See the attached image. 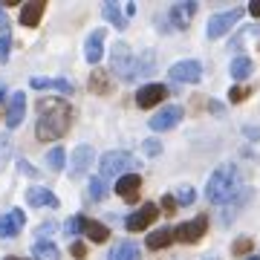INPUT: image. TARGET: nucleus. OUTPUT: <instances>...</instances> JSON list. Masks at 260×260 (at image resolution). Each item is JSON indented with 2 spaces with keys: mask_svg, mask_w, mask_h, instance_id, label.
<instances>
[{
  "mask_svg": "<svg viewBox=\"0 0 260 260\" xmlns=\"http://www.w3.org/2000/svg\"><path fill=\"white\" fill-rule=\"evenodd\" d=\"M249 249H251V240H249V237H243V240L234 243V254H246Z\"/></svg>",
  "mask_w": 260,
  "mask_h": 260,
  "instance_id": "nucleus-37",
  "label": "nucleus"
},
{
  "mask_svg": "<svg viewBox=\"0 0 260 260\" xmlns=\"http://www.w3.org/2000/svg\"><path fill=\"white\" fill-rule=\"evenodd\" d=\"M73 121V110L64 99H41L38 102V124L35 133L41 142H55L61 139Z\"/></svg>",
  "mask_w": 260,
  "mask_h": 260,
  "instance_id": "nucleus-1",
  "label": "nucleus"
},
{
  "mask_svg": "<svg viewBox=\"0 0 260 260\" xmlns=\"http://www.w3.org/2000/svg\"><path fill=\"white\" fill-rule=\"evenodd\" d=\"M52 229H55V225H52V223H47V225H41V229H38V234H41V237H47V234L52 232Z\"/></svg>",
  "mask_w": 260,
  "mask_h": 260,
  "instance_id": "nucleus-42",
  "label": "nucleus"
},
{
  "mask_svg": "<svg viewBox=\"0 0 260 260\" xmlns=\"http://www.w3.org/2000/svg\"><path fill=\"white\" fill-rule=\"evenodd\" d=\"M179 119H182V107L179 104H168V107H162V110L153 116V119L148 121L150 130H156V133H162V130H171V127H177Z\"/></svg>",
  "mask_w": 260,
  "mask_h": 260,
  "instance_id": "nucleus-8",
  "label": "nucleus"
},
{
  "mask_svg": "<svg viewBox=\"0 0 260 260\" xmlns=\"http://www.w3.org/2000/svg\"><path fill=\"white\" fill-rule=\"evenodd\" d=\"M162 208H165V214H174L177 211V200L174 197H162Z\"/></svg>",
  "mask_w": 260,
  "mask_h": 260,
  "instance_id": "nucleus-38",
  "label": "nucleus"
},
{
  "mask_svg": "<svg viewBox=\"0 0 260 260\" xmlns=\"http://www.w3.org/2000/svg\"><path fill=\"white\" fill-rule=\"evenodd\" d=\"M93 159H95V150L90 148V145H78V148L70 153V177H81V174H87L90 165H93Z\"/></svg>",
  "mask_w": 260,
  "mask_h": 260,
  "instance_id": "nucleus-9",
  "label": "nucleus"
},
{
  "mask_svg": "<svg viewBox=\"0 0 260 260\" xmlns=\"http://www.w3.org/2000/svg\"><path fill=\"white\" fill-rule=\"evenodd\" d=\"M124 15H127V18H133V15H136V6H133V3H127V6H124Z\"/></svg>",
  "mask_w": 260,
  "mask_h": 260,
  "instance_id": "nucleus-44",
  "label": "nucleus"
},
{
  "mask_svg": "<svg viewBox=\"0 0 260 260\" xmlns=\"http://www.w3.org/2000/svg\"><path fill=\"white\" fill-rule=\"evenodd\" d=\"M47 165L52 168V171H64L67 165V156H64V148H52L47 153Z\"/></svg>",
  "mask_w": 260,
  "mask_h": 260,
  "instance_id": "nucleus-28",
  "label": "nucleus"
},
{
  "mask_svg": "<svg viewBox=\"0 0 260 260\" xmlns=\"http://www.w3.org/2000/svg\"><path fill=\"white\" fill-rule=\"evenodd\" d=\"M32 257L35 260H61V251L52 240H38L32 246Z\"/></svg>",
  "mask_w": 260,
  "mask_h": 260,
  "instance_id": "nucleus-23",
  "label": "nucleus"
},
{
  "mask_svg": "<svg viewBox=\"0 0 260 260\" xmlns=\"http://www.w3.org/2000/svg\"><path fill=\"white\" fill-rule=\"evenodd\" d=\"M102 52H104V29H95L93 35L87 38V44H84V58L90 64H99L102 61Z\"/></svg>",
  "mask_w": 260,
  "mask_h": 260,
  "instance_id": "nucleus-17",
  "label": "nucleus"
},
{
  "mask_svg": "<svg viewBox=\"0 0 260 260\" xmlns=\"http://www.w3.org/2000/svg\"><path fill=\"white\" fill-rule=\"evenodd\" d=\"M208 232V217L205 214H200L197 220H191V223H182L174 229V240L179 243H197V240H203V234Z\"/></svg>",
  "mask_w": 260,
  "mask_h": 260,
  "instance_id": "nucleus-6",
  "label": "nucleus"
},
{
  "mask_svg": "<svg viewBox=\"0 0 260 260\" xmlns=\"http://www.w3.org/2000/svg\"><path fill=\"white\" fill-rule=\"evenodd\" d=\"M102 15H104V20H110L116 29H124V26H127V18L121 15V9L116 6V3H104V6H102Z\"/></svg>",
  "mask_w": 260,
  "mask_h": 260,
  "instance_id": "nucleus-26",
  "label": "nucleus"
},
{
  "mask_svg": "<svg viewBox=\"0 0 260 260\" xmlns=\"http://www.w3.org/2000/svg\"><path fill=\"white\" fill-rule=\"evenodd\" d=\"M168 95V87L165 84H145L139 93H136V104H139L142 110H148L153 104H162Z\"/></svg>",
  "mask_w": 260,
  "mask_h": 260,
  "instance_id": "nucleus-11",
  "label": "nucleus"
},
{
  "mask_svg": "<svg viewBox=\"0 0 260 260\" xmlns=\"http://www.w3.org/2000/svg\"><path fill=\"white\" fill-rule=\"evenodd\" d=\"M3 95H6V90H3V87H0V102H3Z\"/></svg>",
  "mask_w": 260,
  "mask_h": 260,
  "instance_id": "nucleus-45",
  "label": "nucleus"
},
{
  "mask_svg": "<svg viewBox=\"0 0 260 260\" xmlns=\"http://www.w3.org/2000/svg\"><path fill=\"white\" fill-rule=\"evenodd\" d=\"M32 87L35 90H58V93H64V95L73 93V84L67 81V78H32Z\"/></svg>",
  "mask_w": 260,
  "mask_h": 260,
  "instance_id": "nucleus-20",
  "label": "nucleus"
},
{
  "mask_svg": "<svg viewBox=\"0 0 260 260\" xmlns=\"http://www.w3.org/2000/svg\"><path fill=\"white\" fill-rule=\"evenodd\" d=\"M194 15H197V3H194V0H185V3H174V6H171L168 20H171L177 29H185Z\"/></svg>",
  "mask_w": 260,
  "mask_h": 260,
  "instance_id": "nucleus-14",
  "label": "nucleus"
},
{
  "mask_svg": "<svg viewBox=\"0 0 260 260\" xmlns=\"http://www.w3.org/2000/svg\"><path fill=\"white\" fill-rule=\"evenodd\" d=\"M9 153H12V139L9 136H0V168H3L6 159H9Z\"/></svg>",
  "mask_w": 260,
  "mask_h": 260,
  "instance_id": "nucleus-32",
  "label": "nucleus"
},
{
  "mask_svg": "<svg viewBox=\"0 0 260 260\" xmlns=\"http://www.w3.org/2000/svg\"><path fill=\"white\" fill-rule=\"evenodd\" d=\"M251 70H254V64H251L249 55H237L232 61V67H229V73H232V78H237V81H243V78H249Z\"/></svg>",
  "mask_w": 260,
  "mask_h": 260,
  "instance_id": "nucleus-24",
  "label": "nucleus"
},
{
  "mask_svg": "<svg viewBox=\"0 0 260 260\" xmlns=\"http://www.w3.org/2000/svg\"><path fill=\"white\" fill-rule=\"evenodd\" d=\"M44 9H47V3H38V0L35 3H23V9H20V23H23V26H38Z\"/></svg>",
  "mask_w": 260,
  "mask_h": 260,
  "instance_id": "nucleus-21",
  "label": "nucleus"
},
{
  "mask_svg": "<svg viewBox=\"0 0 260 260\" xmlns=\"http://www.w3.org/2000/svg\"><path fill=\"white\" fill-rule=\"evenodd\" d=\"M70 251H73L75 257H84V254H87V246H84V243H73V246H70Z\"/></svg>",
  "mask_w": 260,
  "mask_h": 260,
  "instance_id": "nucleus-40",
  "label": "nucleus"
},
{
  "mask_svg": "<svg viewBox=\"0 0 260 260\" xmlns=\"http://www.w3.org/2000/svg\"><path fill=\"white\" fill-rule=\"evenodd\" d=\"M23 223H26V214L20 208H12L9 214L0 217V237H18L23 232Z\"/></svg>",
  "mask_w": 260,
  "mask_h": 260,
  "instance_id": "nucleus-13",
  "label": "nucleus"
},
{
  "mask_svg": "<svg viewBox=\"0 0 260 260\" xmlns=\"http://www.w3.org/2000/svg\"><path fill=\"white\" fill-rule=\"evenodd\" d=\"M243 18V9H229V12H217V15H211L208 18V26H205V35L211 38H223L229 29L237 23V20Z\"/></svg>",
  "mask_w": 260,
  "mask_h": 260,
  "instance_id": "nucleus-4",
  "label": "nucleus"
},
{
  "mask_svg": "<svg viewBox=\"0 0 260 260\" xmlns=\"http://www.w3.org/2000/svg\"><path fill=\"white\" fill-rule=\"evenodd\" d=\"M249 12H251V18H260V0L249 3Z\"/></svg>",
  "mask_w": 260,
  "mask_h": 260,
  "instance_id": "nucleus-41",
  "label": "nucleus"
},
{
  "mask_svg": "<svg viewBox=\"0 0 260 260\" xmlns=\"http://www.w3.org/2000/svg\"><path fill=\"white\" fill-rule=\"evenodd\" d=\"M90 87H93V93H99V95H107L110 93V75L104 73V70H93V78H90Z\"/></svg>",
  "mask_w": 260,
  "mask_h": 260,
  "instance_id": "nucleus-27",
  "label": "nucleus"
},
{
  "mask_svg": "<svg viewBox=\"0 0 260 260\" xmlns=\"http://www.w3.org/2000/svg\"><path fill=\"white\" fill-rule=\"evenodd\" d=\"M168 75L179 84H197L203 78V64H200V61H191V58H188V61H177V64L171 67Z\"/></svg>",
  "mask_w": 260,
  "mask_h": 260,
  "instance_id": "nucleus-7",
  "label": "nucleus"
},
{
  "mask_svg": "<svg viewBox=\"0 0 260 260\" xmlns=\"http://www.w3.org/2000/svg\"><path fill=\"white\" fill-rule=\"evenodd\" d=\"M23 110H26V95L23 93H12L9 113H6V124H9V127H18L20 121H23Z\"/></svg>",
  "mask_w": 260,
  "mask_h": 260,
  "instance_id": "nucleus-18",
  "label": "nucleus"
},
{
  "mask_svg": "<svg viewBox=\"0 0 260 260\" xmlns=\"http://www.w3.org/2000/svg\"><path fill=\"white\" fill-rule=\"evenodd\" d=\"M136 168V156L127 153V150H107L102 159H99V177L102 179H119L124 174H133Z\"/></svg>",
  "mask_w": 260,
  "mask_h": 260,
  "instance_id": "nucleus-3",
  "label": "nucleus"
},
{
  "mask_svg": "<svg viewBox=\"0 0 260 260\" xmlns=\"http://www.w3.org/2000/svg\"><path fill=\"white\" fill-rule=\"evenodd\" d=\"M246 260H260V257H246Z\"/></svg>",
  "mask_w": 260,
  "mask_h": 260,
  "instance_id": "nucleus-47",
  "label": "nucleus"
},
{
  "mask_svg": "<svg viewBox=\"0 0 260 260\" xmlns=\"http://www.w3.org/2000/svg\"><path fill=\"white\" fill-rule=\"evenodd\" d=\"M6 260H26V257H6Z\"/></svg>",
  "mask_w": 260,
  "mask_h": 260,
  "instance_id": "nucleus-46",
  "label": "nucleus"
},
{
  "mask_svg": "<svg viewBox=\"0 0 260 260\" xmlns=\"http://www.w3.org/2000/svg\"><path fill=\"white\" fill-rule=\"evenodd\" d=\"M139 191H142V177L139 174H124V177L116 179V194L127 203H136L139 200Z\"/></svg>",
  "mask_w": 260,
  "mask_h": 260,
  "instance_id": "nucleus-12",
  "label": "nucleus"
},
{
  "mask_svg": "<svg viewBox=\"0 0 260 260\" xmlns=\"http://www.w3.org/2000/svg\"><path fill=\"white\" fill-rule=\"evenodd\" d=\"M142 148H145V153H148V156H159V153H162V142L148 139L145 145H142Z\"/></svg>",
  "mask_w": 260,
  "mask_h": 260,
  "instance_id": "nucleus-33",
  "label": "nucleus"
},
{
  "mask_svg": "<svg viewBox=\"0 0 260 260\" xmlns=\"http://www.w3.org/2000/svg\"><path fill=\"white\" fill-rule=\"evenodd\" d=\"M9 47H12V35L0 32V61H9Z\"/></svg>",
  "mask_w": 260,
  "mask_h": 260,
  "instance_id": "nucleus-31",
  "label": "nucleus"
},
{
  "mask_svg": "<svg viewBox=\"0 0 260 260\" xmlns=\"http://www.w3.org/2000/svg\"><path fill=\"white\" fill-rule=\"evenodd\" d=\"M26 203L32 205V208H41V205H44V208H55L58 205V197L52 194V191H49V188H41V185H35V188H29L26 191Z\"/></svg>",
  "mask_w": 260,
  "mask_h": 260,
  "instance_id": "nucleus-16",
  "label": "nucleus"
},
{
  "mask_svg": "<svg viewBox=\"0 0 260 260\" xmlns=\"http://www.w3.org/2000/svg\"><path fill=\"white\" fill-rule=\"evenodd\" d=\"M107 260H139V246L130 243V240H121V243L113 246V251H110Z\"/></svg>",
  "mask_w": 260,
  "mask_h": 260,
  "instance_id": "nucleus-22",
  "label": "nucleus"
},
{
  "mask_svg": "<svg viewBox=\"0 0 260 260\" xmlns=\"http://www.w3.org/2000/svg\"><path fill=\"white\" fill-rule=\"evenodd\" d=\"M148 249H165V246H171L174 243V229H156L153 234H148Z\"/></svg>",
  "mask_w": 260,
  "mask_h": 260,
  "instance_id": "nucleus-25",
  "label": "nucleus"
},
{
  "mask_svg": "<svg viewBox=\"0 0 260 260\" xmlns=\"http://www.w3.org/2000/svg\"><path fill=\"white\" fill-rule=\"evenodd\" d=\"M64 232H67V237H70V234H78V232H81V217H73V220H67Z\"/></svg>",
  "mask_w": 260,
  "mask_h": 260,
  "instance_id": "nucleus-35",
  "label": "nucleus"
},
{
  "mask_svg": "<svg viewBox=\"0 0 260 260\" xmlns=\"http://www.w3.org/2000/svg\"><path fill=\"white\" fill-rule=\"evenodd\" d=\"M81 232L87 240H93V243H104L107 240V225H102L99 220H87V217H81Z\"/></svg>",
  "mask_w": 260,
  "mask_h": 260,
  "instance_id": "nucleus-19",
  "label": "nucleus"
},
{
  "mask_svg": "<svg viewBox=\"0 0 260 260\" xmlns=\"http://www.w3.org/2000/svg\"><path fill=\"white\" fill-rule=\"evenodd\" d=\"M153 67H156V55L150 52V49H145V52H139V55L133 58V70H130V81L133 78H145V75L153 73Z\"/></svg>",
  "mask_w": 260,
  "mask_h": 260,
  "instance_id": "nucleus-15",
  "label": "nucleus"
},
{
  "mask_svg": "<svg viewBox=\"0 0 260 260\" xmlns=\"http://www.w3.org/2000/svg\"><path fill=\"white\" fill-rule=\"evenodd\" d=\"M237 191H240V171H237V165H220L208 177L205 200L211 205H225L237 197Z\"/></svg>",
  "mask_w": 260,
  "mask_h": 260,
  "instance_id": "nucleus-2",
  "label": "nucleus"
},
{
  "mask_svg": "<svg viewBox=\"0 0 260 260\" xmlns=\"http://www.w3.org/2000/svg\"><path fill=\"white\" fill-rule=\"evenodd\" d=\"M18 171H20V174H29V177H35V174H38V171L29 165L26 159H20V162H18Z\"/></svg>",
  "mask_w": 260,
  "mask_h": 260,
  "instance_id": "nucleus-39",
  "label": "nucleus"
},
{
  "mask_svg": "<svg viewBox=\"0 0 260 260\" xmlns=\"http://www.w3.org/2000/svg\"><path fill=\"white\" fill-rule=\"evenodd\" d=\"M0 32H9V20H6L3 12H0Z\"/></svg>",
  "mask_w": 260,
  "mask_h": 260,
  "instance_id": "nucleus-43",
  "label": "nucleus"
},
{
  "mask_svg": "<svg viewBox=\"0 0 260 260\" xmlns=\"http://www.w3.org/2000/svg\"><path fill=\"white\" fill-rule=\"evenodd\" d=\"M194 188H191V185H182V188H177V197H174V200H177V203L179 205H191V203H194Z\"/></svg>",
  "mask_w": 260,
  "mask_h": 260,
  "instance_id": "nucleus-30",
  "label": "nucleus"
},
{
  "mask_svg": "<svg viewBox=\"0 0 260 260\" xmlns=\"http://www.w3.org/2000/svg\"><path fill=\"white\" fill-rule=\"evenodd\" d=\"M243 136L251 139V142H257L260 139V127H257V124H246V127H243Z\"/></svg>",
  "mask_w": 260,
  "mask_h": 260,
  "instance_id": "nucleus-36",
  "label": "nucleus"
},
{
  "mask_svg": "<svg viewBox=\"0 0 260 260\" xmlns=\"http://www.w3.org/2000/svg\"><path fill=\"white\" fill-rule=\"evenodd\" d=\"M246 95H249V90H246V87H232V90H229V99H232L234 104H240Z\"/></svg>",
  "mask_w": 260,
  "mask_h": 260,
  "instance_id": "nucleus-34",
  "label": "nucleus"
},
{
  "mask_svg": "<svg viewBox=\"0 0 260 260\" xmlns=\"http://www.w3.org/2000/svg\"><path fill=\"white\" fill-rule=\"evenodd\" d=\"M90 197H93V200H104V197H107V179H102V177L90 179Z\"/></svg>",
  "mask_w": 260,
  "mask_h": 260,
  "instance_id": "nucleus-29",
  "label": "nucleus"
},
{
  "mask_svg": "<svg viewBox=\"0 0 260 260\" xmlns=\"http://www.w3.org/2000/svg\"><path fill=\"white\" fill-rule=\"evenodd\" d=\"M156 217H159V208H156L153 203H145L139 211H133L127 220H124V225H127L130 232H142V229H148V225L153 223Z\"/></svg>",
  "mask_w": 260,
  "mask_h": 260,
  "instance_id": "nucleus-10",
  "label": "nucleus"
},
{
  "mask_svg": "<svg viewBox=\"0 0 260 260\" xmlns=\"http://www.w3.org/2000/svg\"><path fill=\"white\" fill-rule=\"evenodd\" d=\"M130 70H133V52H130V47L124 41H119L110 52V73L130 81Z\"/></svg>",
  "mask_w": 260,
  "mask_h": 260,
  "instance_id": "nucleus-5",
  "label": "nucleus"
}]
</instances>
